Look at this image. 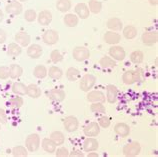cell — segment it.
<instances>
[{
  "instance_id": "cell-38",
  "label": "cell",
  "mask_w": 158,
  "mask_h": 157,
  "mask_svg": "<svg viewBox=\"0 0 158 157\" xmlns=\"http://www.w3.org/2000/svg\"><path fill=\"white\" fill-rule=\"evenodd\" d=\"M87 6L89 8V11L92 12L94 14H97L102 9V3L98 0H89Z\"/></svg>"
},
{
  "instance_id": "cell-13",
  "label": "cell",
  "mask_w": 158,
  "mask_h": 157,
  "mask_svg": "<svg viewBox=\"0 0 158 157\" xmlns=\"http://www.w3.org/2000/svg\"><path fill=\"white\" fill-rule=\"evenodd\" d=\"M142 43L147 45V46H152L157 43L158 41V34L156 31H147L144 32L141 36Z\"/></svg>"
},
{
  "instance_id": "cell-51",
  "label": "cell",
  "mask_w": 158,
  "mask_h": 157,
  "mask_svg": "<svg viewBox=\"0 0 158 157\" xmlns=\"http://www.w3.org/2000/svg\"><path fill=\"white\" fill-rule=\"evenodd\" d=\"M4 20V13H3V11L0 9V22L3 21Z\"/></svg>"
},
{
  "instance_id": "cell-22",
  "label": "cell",
  "mask_w": 158,
  "mask_h": 157,
  "mask_svg": "<svg viewBox=\"0 0 158 157\" xmlns=\"http://www.w3.org/2000/svg\"><path fill=\"white\" fill-rule=\"evenodd\" d=\"M114 132L120 137H127L130 134V127L126 123L119 122L114 126Z\"/></svg>"
},
{
  "instance_id": "cell-19",
  "label": "cell",
  "mask_w": 158,
  "mask_h": 157,
  "mask_svg": "<svg viewBox=\"0 0 158 157\" xmlns=\"http://www.w3.org/2000/svg\"><path fill=\"white\" fill-rule=\"evenodd\" d=\"M103 39H104V41L107 44L117 45L120 41H121V36H120L119 33L110 30V31L105 32L104 36H103Z\"/></svg>"
},
{
  "instance_id": "cell-7",
  "label": "cell",
  "mask_w": 158,
  "mask_h": 157,
  "mask_svg": "<svg viewBox=\"0 0 158 157\" xmlns=\"http://www.w3.org/2000/svg\"><path fill=\"white\" fill-rule=\"evenodd\" d=\"M140 80V73L135 70H128L125 71L122 75V81L124 84L132 85Z\"/></svg>"
},
{
  "instance_id": "cell-16",
  "label": "cell",
  "mask_w": 158,
  "mask_h": 157,
  "mask_svg": "<svg viewBox=\"0 0 158 157\" xmlns=\"http://www.w3.org/2000/svg\"><path fill=\"white\" fill-rule=\"evenodd\" d=\"M27 47V56L30 57L31 59H38L42 55L43 49L39 44H31Z\"/></svg>"
},
{
  "instance_id": "cell-21",
  "label": "cell",
  "mask_w": 158,
  "mask_h": 157,
  "mask_svg": "<svg viewBox=\"0 0 158 157\" xmlns=\"http://www.w3.org/2000/svg\"><path fill=\"white\" fill-rule=\"evenodd\" d=\"M107 27L111 31H121L123 29V22L118 17H111L107 21Z\"/></svg>"
},
{
  "instance_id": "cell-2",
  "label": "cell",
  "mask_w": 158,
  "mask_h": 157,
  "mask_svg": "<svg viewBox=\"0 0 158 157\" xmlns=\"http://www.w3.org/2000/svg\"><path fill=\"white\" fill-rule=\"evenodd\" d=\"M25 147L28 152H36L40 147V136L37 133L29 134L25 139Z\"/></svg>"
},
{
  "instance_id": "cell-20",
  "label": "cell",
  "mask_w": 158,
  "mask_h": 157,
  "mask_svg": "<svg viewBox=\"0 0 158 157\" xmlns=\"http://www.w3.org/2000/svg\"><path fill=\"white\" fill-rule=\"evenodd\" d=\"M99 147V142L95 137H86L83 141V150L85 152L95 151Z\"/></svg>"
},
{
  "instance_id": "cell-25",
  "label": "cell",
  "mask_w": 158,
  "mask_h": 157,
  "mask_svg": "<svg viewBox=\"0 0 158 157\" xmlns=\"http://www.w3.org/2000/svg\"><path fill=\"white\" fill-rule=\"evenodd\" d=\"M11 90L15 95L24 96V95H26L27 86L24 83H22V82H14L11 86Z\"/></svg>"
},
{
  "instance_id": "cell-3",
  "label": "cell",
  "mask_w": 158,
  "mask_h": 157,
  "mask_svg": "<svg viewBox=\"0 0 158 157\" xmlns=\"http://www.w3.org/2000/svg\"><path fill=\"white\" fill-rule=\"evenodd\" d=\"M124 156L126 157H135L141 152V145L139 142L133 141L128 144H125L122 149Z\"/></svg>"
},
{
  "instance_id": "cell-40",
  "label": "cell",
  "mask_w": 158,
  "mask_h": 157,
  "mask_svg": "<svg viewBox=\"0 0 158 157\" xmlns=\"http://www.w3.org/2000/svg\"><path fill=\"white\" fill-rule=\"evenodd\" d=\"M90 110L91 112L96 113V114H105L106 108L101 102H94L90 105Z\"/></svg>"
},
{
  "instance_id": "cell-29",
  "label": "cell",
  "mask_w": 158,
  "mask_h": 157,
  "mask_svg": "<svg viewBox=\"0 0 158 157\" xmlns=\"http://www.w3.org/2000/svg\"><path fill=\"white\" fill-rule=\"evenodd\" d=\"M122 30H123V36L128 40L134 39L137 36V34H138L137 28L133 25H127L126 27H124Z\"/></svg>"
},
{
  "instance_id": "cell-26",
  "label": "cell",
  "mask_w": 158,
  "mask_h": 157,
  "mask_svg": "<svg viewBox=\"0 0 158 157\" xmlns=\"http://www.w3.org/2000/svg\"><path fill=\"white\" fill-rule=\"evenodd\" d=\"M63 22L67 27H75L79 22V18L76 14L73 13H67L63 18Z\"/></svg>"
},
{
  "instance_id": "cell-36",
  "label": "cell",
  "mask_w": 158,
  "mask_h": 157,
  "mask_svg": "<svg viewBox=\"0 0 158 157\" xmlns=\"http://www.w3.org/2000/svg\"><path fill=\"white\" fill-rule=\"evenodd\" d=\"M11 153L14 157H26L28 155V150L25 146L17 145L12 148Z\"/></svg>"
},
{
  "instance_id": "cell-41",
  "label": "cell",
  "mask_w": 158,
  "mask_h": 157,
  "mask_svg": "<svg viewBox=\"0 0 158 157\" xmlns=\"http://www.w3.org/2000/svg\"><path fill=\"white\" fill-rule=\"evenodd\" d=\"M50 59L54 64H56L58 62H61V61L63 60V55L61 54V52L59 50L54 49V50H52L50 53Z\"/></svg>"
},
{
  "instance_id": "cell-52",
  "label": "cell",
  "mask_w": 158,
  "mask_h": 157,
  "mask_svg": "<svg viewBox=\"0 0 158 157\" xmlns=\"http://www.w3.org/2000/svg\"><path fill=\"white\" fill-rule=\"evenodd\" d=\"M17 1H19V2H26L27 0H17Z\"/></svg>"
},
{
  "instance_id": "cell-4",
  "label": "cell",
  "mask_w": 158,
  "mask_h": 157,
  "mask_svg": "<svg viewBox=\"0 0 158 157\" xmlns=\"http://www.w3.org/2000/svg\"><path fill=\"white\" fill-rule=\"evenodd\" d=\"M72 56L78 62H82V61L89 59L90 51L88 48H86L84 46H76L72 51Z\"/></svg>"
},
{
  "instance_id": "cell-42",
  "label": "cell",
  "mask_w": 158,
  "mask_h": 157,
  "mask_svg": "<svg viewBox=\"0 0 158 157\" xmlns=\"http://www.w3.org/2000/svg\"><path fill=\"white\" fill-rule=\"evenodd\" d=\"M37 18V13L34 9H27L24 13V19L27 22H33L35 21Z\"/></svg>"
},
{
  "instance_id": "cell-44",
  "label": "cell",
  "mask_w": 158,
  "mask_h": 157,
  "mask_svg": "<svg viewBox=\"0 0 158 157\" xmlns=\"http://www.w3.org/2000/svg\"><path fill=\"white\" fill-rule=\"evenodd\" d=\"M9 78V67L8 66H0V79L6 80Z\"/></svg>"
},
{
  "instance_id": "cell-17",
  "label": "cell",
  "mask_w": 158,
  "mask_h": 157,
  "mask_svg": "<svg viewBox=\"0 0 158 157\" xmlns=\"http://www.w3.org/2000/svg\"><path fill=\"white\" fill-rule=\"evenodd\" d=\"M15 41H16V43L19 44L21 47H27L30 45L31 37L26 32L19 31L15 34Z\"/></svg>"
},
{
  "instance_id": "cell-28",
  "label": "cell",
  "mask_w": 158,
  "mask_h": 157,
  "mask_svg": "<svg viewBox=\"0 0 158 157\" xmlns=\"http://www.w3.org/2000/svg\"><path fill=\"white\" fill-rule=\"evenodd\" d=\"M22 53V48L20 46L19 44H17L16 42H12L8 45L7 47V54L9 56L12 57H16V56H19L20 54Z\"/></svg>"
},
{
  "instance_id": "cell-23",
  "label": "cell",
  "mask_w": 158,
  "mask_h": 157,
  "mask_svg": "<svg viewBox=\"0 0 158 157\" xmlns=\"http://www.w3.org/2000/svg\"><path fill=\"white\" fill-rule=\"evenodd\" d=\"M41 88L39 87L37 84H34V83H31L27 85V90H26V95L29 96L30 98H33V99H37L41 96Z\"/></svg>"
},
{
  "instance_id": "cell-1",
  "label": "cell",
  "mask_w": 158,
  "mask_h": 157,
  "mask_svg": "<svg viewBox=\"0 0 158 157\" xmlns=\"http://www.w3.org/2000/svg\"><path fill=\"white\" fill-rule=\"evenodd\" d=\"M96 83V77L92 74H85L83 75L79 82V87H80L81 91L88 92L93 88V86Z\"/></svg>"
},
{
  "instance_id": "cell-46",
  "label": "cell",
  "mask_w": 158,
  "mask_h": 157,
  "mask_svg": "<svg viewBox=\"0 0 158 157\" xmlns=\"http://www.w3.org/2000/svg\"><path fill=\"white\" fill-rule=\"evenodd\" d=\"M0 123L1 124H6L7 123V114L3 108H0Z\"/></svg>"
},
{
  "instance_id": "cell-6",
  "label": "cell",
  "mask_w": 158,
  "mask_h": 157,
  "mask_svg": "<svg viewBox=\"0 0 158 157\" xmlns=\"http://www.w3.org/2000/svg\"><path fill=\"white\" fill-rule=\"evenodd\" d=\"M59 40V33L54 29H48L42 34V41L47 45H54Z\"/></svg>"
},
{
  "instance_id": "cell-24",
  "label": "cell",
  "mask_w": 158,
  "mask_h": 157,
  "mask_svg": "<svg viewBox=\"0 0 158 157\" xmlns=\"http://www.w3.org/2000/svg\"><path fill=\"white\" fill-rule=\"evenodd\" d=\"M41 142V146H42L43 150L45 152H47V153L51 154V153H54L56 150V144L52 141L51 138H43L42 141Z\"/></svg>"
},
{
  "instance_id": "cell-15",
  "label": "cell",
  "mask_w": 158,
  "mask_h": 157,
  "mask_svg": "<svg viewBox=\"0 0 158 157\" xmlns=\"http://www.w3.org/2000/svg\"><path fill=\"white\" fill-rule=\"evenodd\" d=\"M36 19L41 26H47L52 22V13L49 10H42L37 14Z\"/></svg>"
},
{
  "instance_id": "cell-31",
  "label": "cell",
  "mask_w": 158,
  "mask_h": 157,
  "mask_svg": "<svg viewBox=\"0 0 158 157\" xmlns=\"http://www.w3.org/2000/svg\"><path fill=\"white\" fill-rule=\"evenodd\" d=\"M50 138L52 139V141L56 144V146L63 145L65 142V136L63 134V132H61V131H53L50 134Z\"/></svg>"
},
{
  "instance_id": "cell-33",
  "label": "cell",
  "mask_w": 158,
  "mask_h": 157,
  "mask_svg": "<svg viewBox=\"0 0 158 157\" xmlns=\"http://www.w3.org/2000/svg\"><path fill=\"white\" fill-rule=\"evenodd\" d=\"M66 78L70 82H75L80 78V71L75 67H69L66 71Z\"/></svg>"
},
{
  "instance_id": "cell-53",
  "label": "cell",
  "mask_w": 158,
  "mask_h": 157,
  "mask_svg": "<svg viewBox=\"0 0 158 157\" xmlns=\"http://www.w3.org/2000/svg\"><path fill=\"white\" fill-rule=\"evenodd\" d=\"M0 129H1V123H0Z\"/></svg>"
},
{
  "instance_id": "cell-9",
  "label": "cell",
  "mask_w": 158,
  "mask_h": 157,
  "mask_svg": "<svg viewBox=\"0 0 158 157\" xmlns=\"http://www.w3.org/2000/svg\"><path fill=\"white\" fill-rule=\"evenodd\" d=\"M47 97L54 102H62L65 100L66 93L61 88H53L47 92Z\"/></svg>"
},
{
  "instance_id": "cell-49",
  "label": "cell",
  "mask_w": 158,
  "mask_h": 157,
  "mask_svg": "<svg viewBox=\"0 0 158 157\" xmlns=\"http://www.w3.org/2000/svg\"><path fill=\"white\" fill-rule=\"evenodd\" d=\"M98 153H96V152H93V151H90L88 152V154H87V157H98Z\"/></svg>"
},
{
  "instance_id": "cell-34",
  "label": "cell",
  "mask_w": 158,
  "mask_h": 157,
  "mask_svg": "<svg viewBox=\"0 0 158 157\" xmlns=\"http://www.w3.org/2000/svg\"><path fill=\"white\" fill-rule=\"evenodd\" d=\"M33 76L38 79H44L47 76V68L44 65H37L33 69Z\"/></svg>"
},
{
  "instance_id": "cell-11",
  "label": "cell",
  "mask_w": 158,
  "mask_h": 157,
  "mask_svg": "<svg viewBox=\"0 0 158 157\" xmlns=\"http://www.w3.org/2000/svg\"><path fill=\"white\" fill-rule=\"evenodd\" d=\"M100 129L101 128L97 122H89L84 127L83 132H84V135L86 137H95L100 133Z\"/></svg>"
},
{
  "instance_id": "cell-14",
  "label": "cell",
  "mask_w": 158,
  "mask_h": 157,
  "mask_svg": "<svg viewBox=\"0 0 158 157\" xmlns=\"http://www.w3.org/2000/svg\"><path fill=\"white\" fill-rule=\"evenodd\" d=\"M118 98V89L113 84H108L106 86V100L110 104H113L117 101Z\"/></svg>"
},
{
  "instance_id": "cell-47",
  "label": "cell",
  "mask_w": 158,
  "mask_h": 157,
  "mask_svg": "<svg viewBox=\"0 0 158 157\" xmlns=\"http://www.w3.org/2000/svg\"><path fill=\"white\" fill-rule=\"evenodd\" d=\"M7 39V33L4 29L0 28V44H3Z\"/></svg>"
},
{
  "instance_id": "cell-50",
  "label": "cell",
  "mask_w": 158,
  "mask_h": 157,
  "mask_svg": "<svg viewBox=\"0 0 158 157\" xmlns=\"http://www.w3.org/2000/svg\"><path fill=\"white\" fill-rule=\"evenodd\" d=\"M149 1V3L151 4V5H153V6H156L157 4H158V0H148Z\"/></svg>"
},
{
  "instance_id": "cell-30",
  "label": "cell",
  "mask_w": 158,
  "mask_h": 157,
  "mask_svg": "<svg viewBox=\"0 0 158 157\" xmlns=\"http://www.w3.org/2000/svg\"><path fill=\"white\" fill-rule=\"evenodd\" d=\"M23 74V68L18 64H12L9 66V77L12 79H17Z\"/></svg>"
},
{
  "instance_id": "cell-37",
  "label": "cell",
  "mask_w": 158,
  "mask_h": 157,
  "mask_svg": "<svg viewBox=\"0 0 158 157\" xmlns=\"http://www.w3.org/2000/svg\"><path fill=\"white\" fill-rule=\"evenodd\" d=\"M129 58L132 63L140 64V63H142L144 60V53L141 50H135L130 54Z\"/></svg>"
},
{
  "instance_id": "cell-45",
  "label": "cell",
  "mask_w": 158,
  "mask_h": 157,
  "mask_svg": "<svg viewBox=\"0 0 158 157\" xmlns=\"http://www.w3.org/2000/svg\"><path fill=\"white\" fill-rule=\"evenodd\" d=\"M55 155L57 157H67L69 156V151L66 147L60 146L57 150H55Z\"/></svg>"
},
{
  "instance_id": "cell-12",
  "label": "cell",
  "mask_w": 158,
  "mask_h": 157,
  "mask_svg": "<svg viewBox=\"0 0 158 157\" xmlns=\"http://www.w3.org/2000/svg\"><path fill=\"white\" fill-rule=\"evenodd\" d=\"M86 99H87V101H89L91 103H94V102L104 103L106 100V96L102 91H100V90H93V91H88V93L86 95Z\"/></svg>"
},
{
  "instance_id": "cell-27",
  "label": "cell",
  "mask_w": 158,
  "mask_h": 157,
  "mask_svg": "<svg viewBox=\"0 0 158 157\" xmlns=\"http://www.w3.org/2000/svg\"><path fill=\"white\" fill-rule=\"evenodd\" d=\"M99 64L103 69H112L116 66V61L110 56H103L99 60Z\"/></svg>"
},
{
  "instance_id": "cell-18",
  "label": "cell",
  "mask_w": 158,
  "mask_h": 157,
  "mask_svg": "<svg viewBox=\"0 0 158 157\" xmlns=\"http://www.w3.org/2000/svg\"><path fill=\"white\" fill-rule=\"evenodd\" d=\"M74 11H75V14L77 15V17L81 19H87L90 15L89 8L87 6L86 3L76 4L75 8H74Z\"/></svg>"
},
{
  "instance_id": "cell-5",
  "label": "cell",
  "mask_w": 158,
  "mask_h": 157,
  "mask_svg": "<svg viewBox=\"0 0 158 157\" xmlns=\"http://www.w3.org/2000/svg\"><path fill=\"white\" fill-rule=\"evenodd\" d=\"M108 53H109L111 58H113L115 61H122L126 57V52L124 48L122 46H119V45H112L109 48Z\"/></svg>"
},
{
  "instance_id": "cell-10",
  "label": "cell",
  "mask_w": 158,
  "mask_h": 157,
  "mask_svg": "<svg viewBox=\"0 0 158 157\" xmlns=\"http://www.w3.org/2000/svg\"><path fill=\"white\" fill-rule=\"evenodd\" d=\"M22 10H23L22 4L19 1H17V0L9 2L8 4H6V6H5V11L10 15H14V16L19 15L22 13Z\"/></svg>"
},
{
  "instance_id": "cell-39",
  "label": "cell",
  "mask_w": 158,
  "mask_h": 157,
  "mask_svg": "<svg viewBox=\"0 0 158 157\" xmlns=\"http://www.w3.org/2000/svg\"><path fill=\"white\" fill-rule=\"evenodd\" d=\"M24 104V100H23V98L21 96H19V95H16V96H13L11 99H10V101H9V105L11 108H13V109H19V108H21V107L23 106Z\"/></svg>"
},
{
  "instance_id": "cell-8",
  "label": "cell",
  "mask_w": 158,
  "mask_h": 157,
  "mask_svg": "<svg viewBox=\"0 0 158 157\" xmlns=\"http://www.w3.org/2000/svg\"><path fill=\"white\" fill-rule=\"evenodd\" d=\"M63 126L67 132H70V133H71V132H75L79 127V121L75 116L69 115V116H66L64 118Z\"/></svg>"
},
{
  "instance_id": "cell-32",
  "label": "cell",
  "mask_w": 158,
  "mask_h": 157,
  "mask_svg": "<svg viewBox=\"0 0 158 157\" xmlns=\"http://www.w3.org/2000/svg\"><path fill=\"white\" fill-rule=\"evenodd\" d=\"M47 75H49V77H50L51 79L57 80V79H60V78L63 76V71H62V69L58 67V66L53 65L49 68V70H47Z\"/></svg>"
},
{
  "instance_id": "cell-35",
  "label": "cell",
  "mask_w": 158,
  "mask_h": 157,
  "mask_svg": "<svg viewBox=\"0 0 158 157\" xmlns=\"http://www.w3.org/2000/svg\"><path fill=\"white\" fill-rule=\"evenodd\" d=\"M72 7V3L70 0H58L56 3V8L60 12H68Z\"/></svg>"
},
{
  "instance_id": "cell-48",
  "label": "cell",
  "mask_w": 158,
  "mask_h": 157,
  "mask_svg": "<svg viewBox=\"0 0 158 157\" xmlns=\"http://www.w3.org/2000/svg\"><path fill=\"white\" fill-rule=\"evenodd\" d=\"M69 156H71V157H83L84 156V153L83 152H81V150H73L71 152H69Z\"/></svg>"
},
{
  "instance_id": "cell-43",
  "label": "cell",
  "mask_w": 158,
  "mask_h": 157,
  "mask_svg": "<svg viewBox=\"0 0 158 157\" xmlns=\"http://www.w3.org/2000/svg\"><path fill=\"white\" fill-rule=\"evenodd\" d=\"M98 124H99V126H100V128H104V129H106V128H108L110 126L111 120H110L109 117L104 115V116H101L98 119Z\"/></svg>"
}]
</instances>
